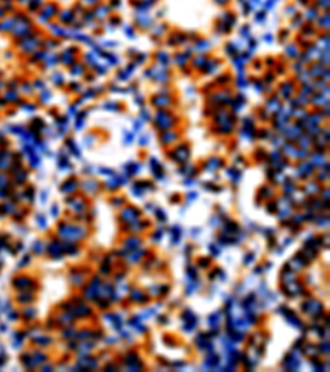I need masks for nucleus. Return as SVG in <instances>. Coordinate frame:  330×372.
I'll use <instances>...</instances> for the list:
<instances>
[{
    "label": "nucleus",
    "instance_id": "f257e3e1",
    "mask_svg": "<svg viewBox=\"0 0 330 372\" xmlns=\"http://www.w3.org/2000/svg\"><path fill=\"white\" fill-rule=\"evenodd\" d=\"M188 154H190V150H188V147L185 146V144H182V146H178L177 147V159L175 161H187V157H188Z\"/></svg>",
    "mask_w": 330,
    "mask_h": 372
},
{
    "label": "nucleus",
    "instance_id": "f03ea898",
    "mask_svg": "<svg viewBox=\"0 0 330 372\" xmlns=\"http://www.w3.org/2000/svg\"><path fill=\"white\" fill-rule=\"evenodd\" d=\"M152 103L155 104L157 107H167L168 104H170V99H168V98H163V94H160V96H155V98H154Z\"/></svg>",
    "mask_w": 330,
    "mask_h": 372
},
{
    "label": "nucleus",
    "instance_id": "7ed1b4c3",
    "mask_svg": "<svg viewBox=\"0 0 330 372\" xmlns=\"http://www.w3.org/2000/svg\"><path fill=\"white\" fill-rule=\"evenodd\" d=\"M177 139V134L175 133H165V134H162V137H160V141H162L163 144H170L172 141H175Z\"/></svg>",
    "mask_w": 330,
    "mask_h": 372
},
{
    "label": "nucleus",
    "instance_id": "20e7f679",
    "mask_svg": "<svg viewBox=\"0 0 330 372\" xmlns=\"http://www.w3.org/2000/svg\"><path fill=\"white\" fill-rule=\"evenodd\" d=\"M157 58H159L160 61H163V63H167V55H163V51H159V55H157Z\"/></svg>",
    "mask_w": 330,
    "mask_h": 372
},
{
    "label": "nucleus",
    "instance_id": "39448f33",
    "mask_svg": "<svg viewBox=\"0 0 330 372\" xmlns=\"http://www.w3.org/2000/svg\"><path fill=\"white\" fill-rule=\"evenodd\" d=\"M63 13H64V15H63V20H64V21H69V18H71L73 13H71V12H63Z\"/></svg>",
    "mask_w": 330,
    "mask_h": 372
},
{
    "label": "nucleus",
    "instance_id": "423d86ee",
    "mask_svg": "<svg viewBox=\"0 0 330 372\" xmlns=\"http://www.w3.org/2000/svg\"><path fill=\"white\" fill-rule=\"evenodd\" d=\"M55 83H56V84H58V83H63V76H61V75H55Z\"/></svg>",
    "mask_w": 330,
    "mask_h": 372
},
{
    "label": "nucleus",
    "instance_id": "0eeeda50",
    "mask_svg": "<svg viewBox=\"0 0 330 372\" xmlns=\"http://www.w3.org/2000/svg\"><path fill=\"white\" fill-rule=\"evenodd\" d=\"M124 33H127L129 36H134V30L132 28H124Z\"/></svg>",
    "mask_w": 330,
    "mask_h": 372
},
{
    "label": "nucleus",
    "instance_id": "6e6552de",
    "mask_svg": "<svg viewBox=\"0 0 330 372\" xmlns=\"http://www.w3.org/2000/svg\"><path fill=\"white\" fill-rule=\"evenodd\" d=\"M215 2H216V4H220V5H226L230 0H215Z\"/></svg>",
    "mask_w": 330,
    "mask_h": 372
},
{
    "label": "nucleus",
    "instance_id": "1a4fd4ad",
    "mask_svg": "<svg viewBox=\"0 0 330 372\" xmlns=\"http://www.w3.org/2000/svg\"><path fill=\"white\" fill-rule=\"evenodd\" d=\"M256 20L263 21V20H264V13H259V15H256Z\"/></svg>",
    "mask_w": 330,
    "mask_h": 372
},
{
    "label": "nucleus",
    "instance_id": "9d476101",
    "mask_svg": "<svg viewBox=\"0 0 330 372\" xmlns=\"http://www.w3.org/2000/svg\"><path fill=\"white\" fill-rule=\"evenodd\" d=\"M299 2H300V4H305V2H307V0H299Z\"/></svg>",
    "mask_w": 330,
    "mask_h": 372
}]
</instances>
